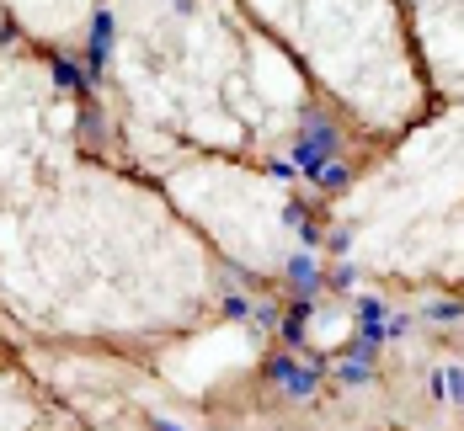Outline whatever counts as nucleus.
I'll use <instances>...</instances> for the list:
<instances>
[{"instance_id": "f257e3e1", "label": "nucleus", "mask_w": 464, "mask_h": 431, "mask_svg": "<svg viewBox=\"0 0 464 431\" xmlns=\"http://www.w3.org/2000/svg\"><path fill=\"white\" fill-rule=\"evenodd\" d=\"M107 37H112V22H107V11H97V27H91V59H107Z\"/></svg>"}, {"instance_id": "f03ea898", "label": "nucleus", "mask_w": 464, "mask_h": 431, "mask_svg": "<svg viewBox=\"0 0 464 431\" xmlns=\"http://www.w3.org/2000/svg\"><path fill=\"white\" fill-rule=\"evenodd\" d=\"M59 80H64V85H70V91H80V85H86V80H80V75H75V70H70V64H59Z\"/></svg>"}]
</instances>
